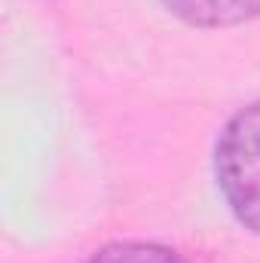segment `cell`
<instances>
[{
	"mask_svg": "<svg viewBox=\"0 0 260 263\" xmlns=\"http://www.w3.org/2000/svg\"><path fill=\"white\" fill-rule=\"evenodd\" d=\"M217 184L233 214L260 233V101L239 110L217 141Z\"/></svg>",
	"mask_w": 260,
	"mask_h": 263,
	"instance_id": "1",
	"label": "cell"
},
{
	"mask_svg": "<svg viewBox=\"0 0 260 263\" xmlns=\"http://www.w3.org/2000/svg\"><path fill=\"white\" fill-rule=\"evenodd\" d=\"M86 263H187L178 251L153 242H120L107 245L98 254H92Z\"/></svg>",
	"mask_w": 260,
	"mask_h": 263,
	"instance_id": "3",
	"label": "cell"
},
{
	"mask_svg": "<svg viewBox=\"0 0 260 263\" xmlns=\"http://www.w3.org/2000/svg\"><path fill=\"white\" fill-rule=\"evenodd\" d=\"M169 12L199 28H230L260 15V0H162Z\"/></svg>",
	"mask_w": 260,
	"mask_h": 263,
	"instance_id": "2",
	"label": "cell"
}]
</instances>
